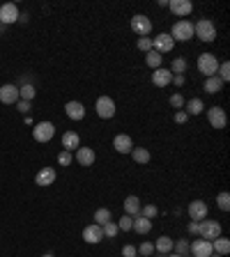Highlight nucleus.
<instances>
[{"label":"nucleus","mask_w":230,"mask_h":257,"mask_svg":"<svg viewBox=\"0 0 230 257\" xmlns=\"http://www.w3.org/2000/svg\"><path fill=\"white\" fill-rule=\"evenodd\" d=\"M194 37H198L205 44H212L216 39V26H214L210 18H200L198 23H194Z\"/></svg>","instance_id":"f257e3e1"},{"label":"nucleus","mask_w":230,"mask_h":257,"mask_svg":"<svg viewBox=\"0 0 230 257\" xmlns=\"http://www.w3.org/2000/svg\"><path fill=\"white\" fill-rule=\"evenodd\" d=\"M219 60H216V55L214 53H200L198 55V71L205 74V78H210V76H216V71H219Z\"/></svg>","instance_id":"f03ea898"},{"label":"nucleus","mask_w":230,"mask_h":257,"mask_svg":"<svg viewBox=\"0 0 230 257\" xmlns=\"http://www.w3.org/2000/svg\"><path fill=\"white\" fill-rule=\"evenodd\" d=\"M168 35L173 37V42H189V39H194V23L182 18V21H177L173 26Z\"/></svg>","instance_id":"7ed1b4c3"},{"label":"nucleus","mask_w":230,"mask_h":257,"mask_svg":"<svg viewBox=\"0 0 230 257\" xmlns=\"http://www.w3.org/2000/svg\"><path fill=\"white\" fill-rule=\"evenodd\" d=\"M198 234L200 239H207V241H214L216 237H221V223L219 221H200L198 223Z\"/></svg>","instance_id":"20e7f679"},{"label":"nucleus","mask_w":230,"mask_h":257,"mask_svg":"<svg viewBox=\"0 0 230 257\" xmlns=\"http://www.w3.org/2000/svg\"><path fill=\"white\" fill-rule=\"evenodd\" d=\"M95 110H97V115L101 117V120H113L115 113H117V106H115V101L111 97H99L97 104H95Z\"/></svg>","instance_id":"39448f33"},{"label":"nucleus","mask_w":230,"mask_h":257,"mask_svg":"<svg viewBox=\"0 0 230 257\" xmlns=\"http://www.w3.org/2000/svg\"><path fill=\"white\" fill-rule=\"evenodd\" d=\"M207 122H210L212 129L221 131V129H226V124H228V115H226V110H223L221 106H212L207 110Z\"/></svg>","instance_id":"423d86ee"},{"label":"nucleus","mask_w":230,"mask_h":257,"mask_svg":"<svg viewBox=\"0 0 230 257\" xmlns=\"http://www.w3.org/2000/svg\"><path fill=\"white\" fill-rule=\"evenodd\" d=\"M55 136V126L51 122H39V124L33 126V138L37 142H51Z\"/></svg>","instance_id":"0eeeda50"},{"label":"nucleus","mask_w":230,"mask_h":257,"mask_svg":"<svg viewBox=\"0 0 230 257\" xmlns=\"http://www.w3.org/2000/svg\"><path fill=\"white\" fill-rule=\"evenodd\" d=\"M131 32L138 37H150L152 32V21L145 14H136L131 18Z\"/></svg>","instance_id":"6e6552de"},{"label":"nucleus","mask_w":230,"mask_h":257,"mask_svg":"<svg viewBox=\"0 0 230 257\" xmlns=\"http://www.w3.org/2000/svg\"><path fill=\"white\" fill-rule=\"evenodd\" d=\"M175 48V42H173V37L168 32H161V35L152 37V51H157V53H170Z\"/></svg>","instance_id":"1a4fd4ad"},{"label":"nucleus","mask_w":230,"mask_h":257,"mask_svg":"<svg viewBox=\"0 0 230 257\" xmlns=\"http://www.w3.org/2000/svg\"><path fill=\"white\" fill-rule=\"evenodd\" d=\"M207 212H210V209H207V202H205V200H191V202H189V209H186L189 218L196 223L205 221V218H207Z\"/></svg>","instance_id":"9d476101"},{"label":"nucleus","mask_w":230,"mask_h":257,"mask_svg":"<svg viewBox=\"0 0 230 257\" xmlns=\"http://www.w3.org/2000/svg\"><path fill=\"white\" fill-rule=\"evenodd\" d=\"M18 16H21V12L14 2H5V5H0V23L2 26H9V23H16Z\"/></svg>","instance_id":"9b49d317"},{"label":"nucleus","mask_w":230,"mask_h":257,"mask_svg":"<svg viewBox=\"0 0 230 257\" xmlns=\"http://www.w3.org/2000/svg\"><path fill=\"white\" fill-rule=\"evenodd\" d=\"M212 253V241L207 239H196L194 243H189V255L191 257H210Z\"/></svg>","instance_id":"f8f14e48"},{"label":"nucleus","mask_w":230,"mask_h":257,"mask_svg":"<svg viewBox=\"0 0 230 257\" xmlns=\"http://www.w3.org/2000/svg\"><path fill=\"white\" fill-rule=\"evenodd\" d=\"M74 161L83 166V168H90V166H95V161H97V154L92 147H79L76 154H74Z\"/></svg>","instance_id":"ddd939ff"},{"label":"nucleus","mask_w":230,"mask_h":257,"mask_svg":"<svg viewBox=\"0 0 230 257\" xmlns=\"http://www.w3.org/2000/svg\"><path fill=\"white\" fill-rule=\"evenodd\" d=\"M101 239H104V230H101V225H97V223H90L88 227L83 230V241L90 243V246H97Z\"/></svg>","instance_id":"4468645a"},{"label":"nucleus","mask_w":230,"mask_h":257,"mask_svg":"<svg viewBox=\"0 0 230 257\" xmlns=\"http://www.w3.org/2000/svg\"><path fill=\"white\" fill-rule=\"evenodd\" d=\"M136 147L131 140V136H127V133H117L113 138V150L117 154H131V150Z\"/></svg>","instance_id":"2eb2a0df"},{"label":"nucleus","mask_w":230,"mask_h":257,"mask_svg":"<svg viewBox=\"0 0 230 257\" xmlns=\"http://www.w3.org/2000/svg\"><path fill=\"white\" fill-rule=\"evenodd\" d=\"M168 7L170 12L175 14V16H189L191 12H194V5H191V0H168Z\"/></svg>","instance_id":"dca6fc26"},{"label":"nucleus","mask_w":230,"mask_h":257,"mask_svg":"<svg viewBox=\"0 0 230 257\" xmlns=\"http://www.w3.org/2000/svg\"><path fill=\"white\" fill-rule=\"evenodd\" d=\"M65 113H67V117H69V120L81 122V120L85 117V113H88V110H85V106H83L81 101H67V104H65Z\"/></svg>","instance_id":"f3484780"},{"label":"nucleus","mask_w":230,"mask_h":257,"mask_svg":"<svg viewBox=\"0 0 230 257\" xmlns=\"http://www.w3.org/2000/svg\"><path fill=\"white\" fill-rule=\"evenodd\" d=\"M55 177H58V172H55L51 166H46V168H42L35 175V184L37 186H51V184L55 181Z\"/></svg>","instance_id":"a211bd4d"},{"label":"nucleus","mask_w":230,"mask_h":257,"mask_svg":"<svg viewBox=\"0 0 230 257\" xmlns=\"http://www.w3.org/2000/svg\"><path fill=\"white\" fill-rule=\"evenodd\" d=\"M18 99H21V97H18V88H16V85L7 83V85H2V88H0V101H2V104L12 106V104H16Z\"/></svg>","instance_id":"6ab92c4d"},{"label":"nucleus","mask_w":230,"mask_h":257,"mask_svg":"<svg viewBox=\"0 0 230 257\" xmlns=\"http://www.w3.org/2000/svg\"><path fill=\"white\" fill-rule=\"evenodd\" d=\"M170 80H173V74H170V69H166V67H159V69L152 71V83H154L157 88H166V85H170Z\"/></svg>","instance_id":"aec40b11"},{"label":"nucleus","mask_w":230,"mask_h":257,"mask_svg":"<svg viewBox=\"0 0 230 257\" xmlns=\"http://www.w3.org/2000/svg\"><path fill=\"white\" fill-rule=\"evenodd\" d=\"M62 147H65V151H76L81 147V136L76 131H65L62 133Z\"/></svg>","instance_id":"412c9836"},{"label":"nucleus","mask_w":230,"mask_h":257,"mask_svg":"<svg viewBox=\"0 0 230 257\" xmlns=\"http://www.w3.org/2000/svg\"><path fill=\"white\" fill-rule=\"evenodd\" d=\"M141 197H138V195H127V197H124V213H127V216H138V213H141Z\"/></svg>","instance_id":"4be33fe9"},{"label":"nucleus","mask_w":230,"mask_h":257,"mask_svg":"<svg viewBox=\"0 0 230 257\" xmlns=\"http://www.w3.org/2000/svg\"><path fill=\"white\" fill-rule=\"evenodd\" d=\"M173 243H175V241L170 239L168 234H161L159 239L154 241V253H159V255H168V253H173Z\"/></svg>","instance_id":"5701e85b"},{"label":"nucleus","mask_w":230,"mask_h":257,"mask_svg":"<svg viewBox=\"0 0 230 257\" xmlns=\"http://www.w3.org/2000/svg\"><path fill=\"white\" fill-rule=\"evenodd\" d=\"M131 230H133V232H138V234H150V232H152V221L138 213V216H133Z\"/></svg>","instance_id":"b1692460"},{"label":"nucleus","mask_w":230,"mask_h":257,"mask_svg":"<svg viewBox=\"0 0 230 257\" xmlns=\"http://www.w3.org/2000/svg\"><path fill=\"white\" fill-rule=\"evenodd\" d=\"M131 159H133V163H138V166H148L152 159V154H150V150H145V147H133Z\"/></svg>","instance_id":"393cba45"},{"label":"nucleus","mask_w":230,"mask_h":257,"mask_svg":"<svg viewBox=\"0 0 230 257\" xmlns=\"http://www.w3.org/2000/svg\"><path fill=\"white\" fill-rule=\"evenodd\" d=\"M223 85H226V83H223L219 76H210V78H205V92H207V94H219V92L223 90Z\"/></svg>","instance_id":"a878e982"},{"label":"nucleus","mask_w":230,"mask_h":257,"mask_svg":"<svg viewBox=\"0 0 230 257\" xmlns=\"http://www.w3.org/2000/svg\"><path fill=\"white\" fill-rule=\"evenodd\" d=\"M212 250L216 253V255H228L230 253V239H226V237H216V239L212 241Z\"/></svg>","instance_id":"bb28decb"},{"label":"nucleus","mask_w":230,"mask_h":257,"mask_svg":"<svg viewBox=\"0 0 230 257\" xmlns=\"http://www.w3.org/2000/svg\"><path fill=\"white\" fill-rule=\"evenodd\" d=\"M205 110V104L200 101V99H189L184 104V113L186 115H200Z\"/></svg>","instance_id":"cd10ccee"},{"label":"nucleus","mask_w":230,"mask_h":257,"mask_svg":"<svg viewBox=\"0 0 230 257\" xmlns=\"http://www.w3.org/2000/svg\"><path fill=\"white\" fill-rule=\"evenodd\" d=\"M161 62H164V55H161V53H157V51H150V53H145V64H148L152 71L159 69V67H164Z\"/></svg>","instance_id":"c85d7f7f"},{"label":"nucleus","mask_w":230,"mask_h":257,"mask_svg":"<svg viewBox=\"0 0 230 257\" xmlns=\"http://www.w3.org/2000/svg\"><path fill=\"white\" fill-rule=\"evenodd\" d=\"M108 221H111V209H106V207H99L97 212H95V223L104 227Z\"/></svg>","instance_id":"c756f323"},{"label":"nucleus","mask_w":230,"mask_h":257,"mask_svg":"<svg viewBox=\"0 0 230 257\" xmlns=\"http://www.w3.org/2000/svg\"><path fill=\"white\" fill-rule=\"evenodd\" d=\"M35 85H30V83H26V85H21V88H18V97L23 99V101H33V99H35Z\"/></svg>","instance_id":"7c9ffc66"},{"label":"nucleus","mask_w":230,"mask_h":257,"mask_svg":"<svg viewBox=\"0 0 230 257\" xmlns=\"http://www.w3.org/2000/svg\"><path fill=\"white\" fill-rule=\"evenodd\" d=\"M189 62H186L184 58H173V62H170V74H184Z\"/></svg>","instance_id":"2f4dec72"},{"label":"nucleus","mask_w":230,"mask_h":257,"mask_svg":"<svg viewBox=\"0 0 230 257\" xmlns=\"http://www.w3.org/2000/svg\"><path fill=\"white\" fill-rule=\"evenodd\" d=\"M168 104H170V108H175V110H184V97H182V92H175V94H170V99H168Z\"/></svg>","instance_id":"473e14b6"},{"label":"nucleus","mask_w":230,"mask_h":257,"mask_svg":"<svg viewBox=\"0 0 230 257\" xmlns=\"http://www.w3.org/2000/svg\"><path fill=\"white\" fill-rule=\"evenodd\" d=\"M141 216H145V218L154 221V218L159 216V209H157V204H143V207H141Z\"/></svg>","instance_id":"72a5a7b5"},{"label":"nucleus","mask_w":230,"mask_h":257,"mask_svg":"<svg viewBox=\"0 0 230 257\" xmlns=\"http://www.w3.org/2000/svg\"><path fill=\"white\" fill-rule=\"evenodd\" d=\"M216 204H219V209H221V212H230V195H228V191H221V193L216 195Z\"/></svg>","instance_id":"f704fd0d"},{"label":"nucleus","mask_w":230,"mask_h":257,"mask_svg":"<svg viewBox=\"0 0 230 257\" xmlns=\"http://www.w3.org/2000/svg\"><path fill=\"white\" fill-rule=\"evenodd\" d=\"M173 250H175V255L189 257V241H186V239L175 241V243H173Z\"/></svg>","instance_id":"c9c22d12"},{"label":"nucleus","mask_w":230,"mask_h":257,"mask_svg":"<svg viewBox=\"0 0 230 257\" xmlns=\"http://www.w3.org/2000/svg\"><path fill=\"white\" fill-rule=\"evenodd\" d=\"M101 230H104V237H106V239H115V237H117V232H120V230H117V223H115V221H108Z\"/></svg>","instance_id":"e433bc0d"},{"label":"nucleus","mask_w":230,"mask_h":257,"mask_svg":"<svg viewBox=\"0 0 230 257\" xmlns=\"http://www.w3.org/2000/svg\"><path fill=\"white\" fill-rule=\"evenodd\" d=\"M136 250H138V255L141 257H152L154 255V243H152V241H143Z\"/></svg>","instance_id":"4c0bfd02"},{"label":"nucleus","mask_w":230,"mask_h":257,"mask_svg":"<svg viewBox=\"0 0 230 257\" xmlns=\"http://www.w3.org/2000/svg\"><path fill=\"white\" fill-rule=\"evenodd\" d=\"M136 46H138V51H143V53H150L152 51V37H138Z\"/></svg>","instance_id":"58836bf2"},{"label":"nucleus","mask_w":230,"mask_h":257,"mask_svg":"<svg viewBox=\"0 0 230 257\" xmlns=\"http://www.w3.org/2000/svg\"><path fill=\"white\" fill-rule=\"evenodd\" d=\"M131 225H133V218L124 213L122 218L117 221V230H120V232H129V230H131Z\"/></svg>","instance_id":"ea45409f"},{"label":"nucleus","mask_w":230,"mask_h":257,"mask_svg":"<svg viewBox=\"0 0 230 257\" xmlns=\"http://www.w3.org/2000/svg\"><path fill=\"white\" fill-rule=\"evenodd\" d=\"M216 76H219L223 83H228V80H230V64L228 62H221V64H219V71H216Z\"/></svg>","instance_id":"a19ab883"},{"label":"nucleus","mask_w":230,"mask_h":257,"mask_svg":"<svg viewBox=\"0 0 230 257\" xmlns=\"http://www.w3.org/2000/svg\"><path fill=\"white\" fill-rule=\"evenodd\" d=\"M71 161H74V154H71V151H65V150H62L60 154H58V163H60V166H65V168H69Z\"/></svg>","instance_id":"79ce46f5"},{"label":"nucleus","mask_w":230,"mask_h":257,"mask_svg":"<svg viewBox=\"0 0 230 257\" xmlns=\"http://www.w3.org/2000/svg\"><path fill=\"white\" fill-rule=\"evenodd\" d=\"M173 120H175V124H186V120H189V115H186L184 110H175V115H173Z\"/></svg>","instance_id":"37998d69"},{"label":"nucleus","mask_w":230,"mask_h":257,"mask_svg":"<svg viewBox=\"0 0 230 257\" xmlns=\"http://www.w3.org/2000/svg\"><path fill=\"white\" fill-rule=\"evenodd\" d=\"M16 108H18V113L28 115V113H30V101H23V99H18V101H16Z\"/></svg>","instance_id":"c03bdc74"},{"label":"nucleus","mask_w":230,"mask_h":257,"mask_svg":"<svg viewBox=\"0 0 230 257\" xmlns=\"http://www.w3.org/2000/svg\"><path fill=\"white\" fill-rule=\"evenodd\" d=\"M136 255H138L136 246H129V243H127V246L122 248V257H136Z\"/></svg>","instance_id":"a18cd8bd"},{"label":"nucleus","mask_w":230,"mask_h":257,"mask_svg":"<svg viewBox=\"0 0 230 257\" xmlns=\"http://www.w3.org/2000/svg\"><path fill=\"white\" fill-rule=\"evenodd\" d=\"M170 83H175L177 88H182V85L186 83V76L184 74H173V80H170Z\"/></svg>","instance_id":"49530a36"},{"label":"nucleus","mask_w":230,"mask_h":257,"mask_svg":"<svg viewBox=\"0 0 230 257\" xmlns=\"http://www.w3.org/2000/svg\"><path fill=\"white\" fill-rule=\"evenodd\" d=\"M186 232H189V234H198V223L191 221L189 225H186Z\"/></svg>","instance_id":"de8ad7c7"},{"label":"nucleus","mask_w":230,"mask_h":257,"mask_svg":"<svg viewBox=\"0 0 230 257\" xmlns=\"http://www.w3.org/2000/svg\"><path fill=\"white\" fill-rule=\"evenodd\" d=\"M164 257H182V255H175V253H168V255H164Z\"/></svg>","instance_id":"09e8293b"},{"label":"nucleus","mask_w":230,"mask_h":257,"mask_svg":"<svg viewBox=\"0 0 230 257\" xmlns=\"http://www.w3.org/2000/svg\"><path fill=\"white\" fill-rule=\"evenodd\" d=\"M42 257H55V255H53V253H44V255H42Z\"/></svg>","instance_id":"8fccbe9b"},{"label":"nucleus","mask_w":230,"mask_h":257,"mask_svg":"<svg viewBox=\"0 0 230 257\" xmlns=\"http://www.w3.org/2000/svg\"><path fill=\"white\" fill-rule=\"evenodd\" d=\"M2 32H5V26H2V23H0V35H2Z\"/></svg>","instance_id":"3c124183"},{"label":"nucleus","mask_w":230,"mask_h":257,"mask_svg":"<svg viewBox=\"0 0 230 257\" xmlns=\"http://www.w3.org/2000/svg\"><path fill=\"white\" fill-rule=\"evenodd\" d=\"M136 257H141V255H136Z\"/></svg>","instance_id":"603ef678"}]
</instances>
